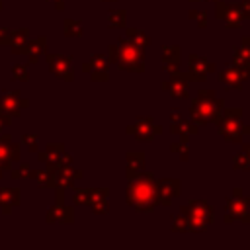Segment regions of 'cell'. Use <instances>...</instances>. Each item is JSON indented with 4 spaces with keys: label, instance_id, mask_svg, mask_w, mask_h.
<instances>
[{
    "label": "cell",
    "instance_id": "obj_1",
    "mask_svg": "<svg viewBox=\"0 0 250 250\" xmlns=\"http://www.w3.org/2000/svg\"><path fill=\"white\" fill-rule=\"evenodd\" d=\"M127 203L139 213H152L158 205L156 201V178L150 172H141L129 178L127 184Z\"/></svg>",
    "mask_w": 250,
    "mask_h": 250
},
{
    "label": "cell",
    "instance_id": "obj_2",
    "mask_svg": "<svg viewBox=\"0 0 250 250\" xmlns=\"http://www.w3.org/2000/svg\"><path fill=\"white\" fill-rule=\"evenodd\" d=\"M225 107V100L217 96L213 90H199L197 96L191 100L189 105V117L195 125H209L213 123Z\"/></svg>",
    "mask_w": 250,
    "mask_h": 250
},
{
    "label": "cell",
    "instance_id": "obj_3",
    "mask_svg": "<svg viewBox=\"0 0 250 250\" xmlns=\"http://www.w3.org/2000/svg\"><path fill=\"white\" fill-rule=\"evenodd\" d=\"M180 213L186 215L189 223V232H203L213 223V207L205 199H191L180 207Z\"/></svg>",
    "mask_w": 250,
    "mask_h": 250
},
{
    "label": "cell",
    "instance_id": "obj_4",
    "mask_svg": "<svg viewBox=\"0 0 250 250\" xmlns=\"http://www.w3.org/2000/svg\"><path fill=\"white\" fill-rule=\"evenodd\" d=\"M242 109L240 107H223L221 115L213 121L217 127V133L227 143H242Z\"/></svg>",
    "mask_w": 250,
    "mask_h": 250
},
{
    "label": "cell",
    "instance_id": "obj_5",
    "mask_svg": "<svg viewBox=\"0 0 250 250\" xmlns=\"http://www.w3.org/2000/svg\"><path fill=\"white\" fill-rule=\"evenodd\" d=\"M227 225L240 221L244 225H250V197L242 193L240 188L232 189V195L225 199V219Z\"/></svg>",
    "mask_w": 250,
    "mask_h": 250
},
{
    "label": "cell",
    "instance_id": "obj_6",
    "mask_svg": "<svg viewBox=\"0 0 250 250\" xmlns=\"http://www.w3.org/2000/svg\"><path fill=\"white\" fill-rule=\"evenodd\" d=\"M117 66L129 72H143L145 70V49L137 47L125 37H119V57Z\"/></svg>",
    "mask_w": 250,
    "mask_h": 250
},
{
    "label": "cell",
    "instance_id": "obj_7",
    "mask_svg": "<svg viewBox=\"0 0 250 250\" xmlns=\"http://www.w3.org/2000/svg\"><path fill=\"white\" fill-rule=\"evenodd\" d=\"M215 18L225 21V25L230 29H240L244 20H248L242 4H229L225 0H215Z\"/></svg>",
    "mask_w": 250,
    "mask_h": 250
},
{
    "label": "cell",
    "instance_id": "obj_8",
    "mask_svg": "<svg viewBox=\"0 0 250 250\" xmlns=\"http://www.w3.org/2000/svg\"><path fill=\"white\" fill-rule=\"evenodd\" d=\"M127 133H129L131 137H135L137 141L150 143L154 137L162 135V127L156 125L150 115H145V117H137V119L133 121V125L127 127Z\"/></svg>",
    "mask_w": 250,
    "mask_h": 250
},
{
    "label": "cell",
    "instance_id": "obj_9",
    "mask_svg": "<svg viewBox=\"0 0 250 250\" xmlns=\"http://www.w3.org/2000/svg\"><path fill=\"white\" fill-rule=\"evenodd\" d=\"M248 78H250V66L230 64V66H225L219 72V82L225 88H230V90H242V86Z\"/></svg>",
    "mask_w": 250,
    "mask_h": 250
},
{
    "label": "cell",
    "instance_id": "obj_10",
    "mask_svg": "<svg viewBox=\"0 0 250 250\" xmlns=\"http://www.w3.org/2000/svg\"><path fill=\"white\" fill-rule=\"evenodd\" d=\"M160 90L168 92L176 100H186L188 94H189V78H188L186 72H180V70L172 72L170 78L160 84Z\"/></svg>",
    "mask_w": 250,
    "mask_h": 250
},
{
    "label": "cell",
    "instance_id": "obj_11",
    "mask_svg": "<svg viewBox=\"0 0 250 250\" xmlns=\"http://www.w3.org/2000/svg\"><path fill=\"white\" fill-rule=\"evenodd\" d=\"M217 66L213 62H209L205 57L197 55V53H191L189 55V64H188V78L189 80H195V82H205L207 76L211 72H215Z\"/></svg>",
    "mask_w": 250,
    "mask_h": 250
},
{
    "label": "cell",
    "instance_id": "obj_12",
    "mask_svg": "<svg viewBox=\"0 0 250 250\" xmlns=\"http://www.w3.org/2000/svg\"><path fill=\"white\" fill-rule=\"evenodd\" d=\"M182 193V182L178 178H160L156 180V201L158 205H170Z\"/></svg>",
    "mask_w": 250,
    "mask_h": 250
},
{
    "label": "cell",
    "instance_id": "obj_13",
    "mask_svg": "<svg viewBox=\"0 0 250 250\" xmlns=\"http://www.w3.org/2000/svg\"><path fill=\"white\" fill-rule=\"evenodd\" d=\"M180 59H182V49L178 45H164L162 47V70L172 74L180 70Z\"/></svg>",
    "mask_w": 250,
    "mask_h": 250
},
{
    "label": "cell",
    "instance_id": "obj_14",
    "mask_svg": "<svg viewBox=\"0 0 250 250\" xmlns=\"http://www.w3.org/2000/svg\"><path fill=\"white\" fill-rule=\"evenodd\" d=\"M86 72H92V80H107V59L102 55H94L88 64H84Z\"/></svg>",
    "mask_w": 250,
    "mask_h": 250
},
{
    "label": "cell",
    "instance_id": "obj_15",
    "mask_svg": "<svg viewBox=\"0 0 250 250\" xmlns=\"http://www.w3.org/2000/svg\"><path fill=\"white\" fill-rule=\"evenodd\" d=\"M145 152L143 150H129L127 152V178H135L145 172Z\"/></svg>",
    "mask_w": 250,
    "mask_h": 250
},
{
    "label": "cell",
    "instance_id": "obj_16",
    "mask_svg": "<svg viewBox=\"0 0 250 250\" xmlns=\"http://www.w3.org/2000/svg\"><path fill=\"white\" fill-rule=\"evenodd\" d=\"M232 64L250 66V37L248 35H244L240 39V45L232 49Z\"/></svg>",
    "mask_w": 250,
    "mask_h": 250
},
{
    "label": "cell",
    "instance_id": "obj_17",
    "mask_svg": "<svg viewBox=\"0 0 250 250\" xmlns=\"http://www.w3.org/2000/svg\"><path fill=\"white\" fill-rule=\"evenodd\" d=\"M170 133L172 135H186V137H191V135H197L199 133V127L193 123V121H188V119H178L174 123H170Z\"/></svg>",
    "mask_w": 250,
    "mask_h": 250
},
{
    "label": "cell",
    "instance_id": "obj_18",
    "mask_svg": "<svg viewBox=\"0 0 250 250\" xmlns=\"http://www.w3.org/2000/svg\"><path fill=\"white\" fill-rule=\"evenodd\" d=\"M90 197H92V199H90L88 203H92L94 213H98V215L107 213V201H105L107 189H94V191H90Z\"/></svg>",
    "mask_w": 250,
    "mask_h": 250
},
{
    "label": "cell",
    "instance_id": "obj_19",
    "mask_svg": "<svg viewBox=\"0 0 250 250\" xmlns=\"http://www.w3.org/2000/svg\"><path fill=\"white\" fill-rule=\"evenodd\" d=\"M125 39H129L131 43H135L137 47H143V49L150 45V37L145 31L137 29V27H127L125 29Z\"/></svg>",
    "mask_w": 250,
    "mask_h": 250
},
{
    "label": "cell",
    "instance_id": "obj_20",
    "mask_svg": "<svg viewBox=\"0 0 250 250\" xmlns=\"http://www.w3.org/2000/svg\"><path fill=\"white\" fill-rule=\"evenodd\" d=\"M170 150H172L174 154H178L182 162H188V160H189V137L182 135L180 141H176V143L170 145Z\"/></svg>",
    "mask_w": 250,
    "mask_h": 250
},
{
    "label": "cell",
    "instance_id": "obj_21",
    "mask_svg": "<svg viewBox=\"0 0 250 250\" xmlns=\"http://www.w3.org/2000/svg\"><path fill=\"white\" fill-rule=\"evenodd\" d=\"M107 23L111 27H125L127 25V12L125 10H113L107 14Z\"/></svg>",
    "mask_w": 250,
    "mask_h": 250
},
{
    "label": "cell",
    "instance_id": "obj_22",
    "mask_svg": "<svg viewBox=\"0 0 250 250\" xmlns=\"http://www.w3.org/2000/svg\"><path fill=\"white\" fill-rule=\"evenodd\" d=\"M170 230H172V232H189V223H188V219H186L184 213H178V215L172 219Z\"/></svg>",
    "mask_w": 250,
    "mask_h": 250
},
{
    "label": "cell",
    "instance_id": "obj_23",
    "mask_svg": "<svg viewBox=\"0 0 250 250\" xmlns=\"http://www.w3.org/2000/svg\"><path fill=\"white\" fill-rule=\"evenodd\" d=\"M232 168H234V170H240V172H244V170L250 168V160H248V156H246L244 150L238 152V154H234V158H232Z\"/></svg>",
    "mask_w": 250,
    "mask_h": 250
},
{
    "label": "cell",
    "instance_id": "obj_24",
    "mask_svg": "<svg viewBox=\"0 0 250 250\" xmlns=\"http://www.w3.org/2000/svg\"><path fill=\"white\" fill-rule=\"evenodd\" d=\"M188 18H189V20H193V21L197 23V27H199V29H205V27H207V14H205V12L189 10V12H188Z\"/></svg>",
    "mask_w": 250,
    "mask_h": 250
},
{
    "label": "cell",
    "instance_id": "obj_25",
    "mask_svg": "<svg viewBox=\"0 0 250 250\" xmlns=\"http://www.w3.org/2000/svg\"><path fill=\"white\" fill-rule=\"evenodd\" d=\"M117 57H119V47L109 45V49H107V62H117Z\"/></svg>",
    "mask_w": 250,
    "mask_h": 250
},
{
    "label": "cell",
    "instance_id": "obj_26",
    "mask_svg": "<svg viewBox=\"0 0 250 250\" xmlns=\"http://www.w3.org/2000/svg\"><path fill=\"white\" fill-rule=\"evenodd\" d=\"M66 25H68V33H70V35H80V33H82V31H80V23L74 25L72 21H68Z\"/></svg>",
    "mask_w": 250,
    "mask_h": 250
},
{
    "label": "cell",
    "instance_id": "obj_27",
    "mask_svg": "<svg viewBox=\"0 0 250 250\" xmlns=\"http://www.w3.org/2000/svg\"><path fill=\"white\" fill-rule=\"evenodd\" d=\"M178 119H182L180 109H178V107H172V111H170V123H174V121H178Z\"/></svg>",
    "mask_w": 250,
    "mask_h": 250
},
{
    "label": "cell",
    "instance_id": "obj_28",
    "mask_svg": "<svg viewBox=\"0 0 250 250\" xmlns=\"http://www.w3.org/2000/svg\"><path fill=\"white\" fill-rule=\"evenodd\" d=\"M240 4H242V8L246 10V16H248V20H250V0H240Z\"/></svg>",
    "mask_w": 250,
    "mask_h": 250
},
{
    "label": "cell",
    "instance_id": "obj_29",
    "mask_svg": "<svg viewBox=\"0 0 250 250\" xmlns=\"http://www.w3.org/2000/svg\"><path fill=\"white\" fill-rule=\"evenodd\" d=\"M242 150L246 152V156H248V160H250V143H242Z\"/></svg>",
    "mask_w": 250,
    "mask_h": 250
},
{
    "label": "cell",
    "instance_id": "obj_30",
    "mask_svg": "<svg viewBox=\"0 0 250 250\" xmlns=\"http://www.w3.org/2000/svg\"><path fill=\"white\" fill-rule=\"evenodd\" d=\"M104 2H115V0H104Z\"/></svg>",
    "mask_w": 250,
    "mask_h": 250
},
{
    "label": "cell",
    "instance_id": "obj_31",
    "mask_svg": "<svg viewBox=\"0 0 250 250\" xmlns=\"http://www.w3.org/2000/svg\"><path fill=\"white\" fill-rule=\"evenodd\" d=\"M248 135H250V123H248Z\"/></svg>",
    "mask_w": 250,
    "mask_h": 250
},
{
    "label": "cell",
    "instance_id": "obj_32",
    "mask_svg": "<svg viewBox=\"0 0 250 250\" xmlns=\"http://www.w3.org/2000/svg\"><path fill=\"white\" fill-rule=\"evenodd\" d=\"M191 2H201V0H191Z\"/></svg>",
    "mask_w": 250,
    "mask_h": 250
},
{
    "label": "cell",
    "instance_id": "obj_33",
    "mask_svg": "<svg viewBox=\"0 0 250 250\" xmlns=\"http://www.w3.org/2000/svg\"><path fill=\"white\" fill-rule=\"evenodd\" d=\"M205 2H215V0H205Z\"/></svg>",
    "mask_w": 250,
    "mask_h": 250
}]
</instances>
